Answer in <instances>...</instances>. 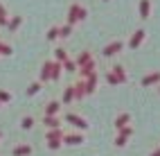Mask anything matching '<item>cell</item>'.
Returning a JSON list of instances; mask_svg holds the SVG:
<instances>
[{
	"label": "cell",
	"instance_id": "6da1fadb",
	"mask_svg": "<svg viewBox=\"0 0 160 156\" xmlns=\"http://www.w3.org/2000/svg\"><path fill=\"white\" fill-rule=\"evenodd\" d=\"M149 12V3H147V0H142V14H147Z\"/></svg>",
	"mask_w": 160,
	"mask_h": 156
}]
</instances>
